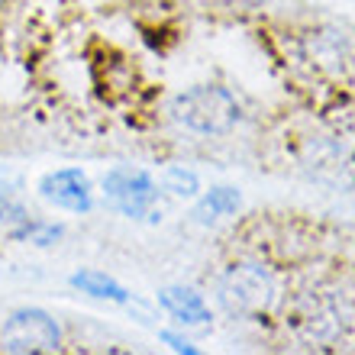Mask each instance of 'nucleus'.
<instances>
[{"mask_svg":"<svg viewBox=\"0 0 355 355\" xmlns=\"http://www.w3.org/2000/svg\"><path fill=\"white\" fill-rule=\"evenodd\" d=\"M220 307L230 317H255L265 313L275 300V278L262 265H236L220 281Z\"/></svg>","mask_w":355,"mask_h":355,"instance_id":"2","label":"nucleus"},{"mask_svg":"<svg viewBox=\"0 0 355 355\" xmlns=\"http://www.w3.org/2000/svg\"><path fill=\"white\" fill-rule=\"evenodd\" d=\"M159 304L178 323H210V310H207L204 297L191 288H162Z\"/></svg>","mask_w":355,"mask_h":355,"instance_id":"6","label":"nucleus"},{"mask_svg":"<svg viewBox=\"0 0 355 355\" xmlns=\"http://www.w3.org/2000/svg\"><path fill=\"white\" fill-rule=\"evenodd\" d=\"M0 346L13 355H39V352H58L62 349V329L46 310L39 307H19L13 310L0 329Z\"/></svg>","mask_w":355,"mask_h":355,"instance_id":"3","label":"nucleus"},{"mask_svg":"<svg viewBox=\"0 0 355 355\" xmlns=\"http://www.w3.org/2000/svg\"><path fill=\"white\" fill-rule=\"evenodd\" d=\"M239 204H243V197H239L236 187H214V191L194 207V220L197 223H214L220 216L236 214Z\"/></svg>","mask_w":355,"mask_h":355,"instance_id":"8","label":"nucleus"},{"mask_svg":"<svg viewBox=\"0 0 355 355\" xmlns=\"http://www.w3.org/2000/svg\"><path fill=\"white\" fill-rule=\"evenodd\" d=\"M71 288L85 291L91 297L113 300V304H130V291L123 288L120 281H113L110 275H103V271H75L71 275Z\"/></svg>","mask_w":355,"mask_h":355,"instance_id":"7","label":"nucleus"},{"mask_svg":"<svg viewBox=\"0 0 355 355\" xmlns=\"http://www.w3.org/2000/svg\"><path fill=\"white\" fill-rule=\"evenodd\" d=\"M171 116L191 132L220 136V132H230L236 126L239 103H236V97L226 87L197 85L171 101Z\"/></svg>","mask_w":355,"mask_h":355,"instance_id":"1","label":"nucleus"},{"mask_svg":"<svg viewBox=\"0 0 355 355\" xmlns=\"http://www.w3.org/2000/svg\"><path fill=\"white\" fill-rule=\"evenodd\" d=\"M103 197L113 210L132 220H159L155 207H159V187L152 175L139 168H113L103 175Z\"/></svg>","mask_w":355,"mask_h":355,"instance_id":"4","label":"nucleus"},{"mask_svg":"<svg viewBox=\"0 0 355 355\" xmlns=\"http://www.w3.org/2000/svg\"><path fill=\"white\" fill-rule=\"evenodd\" d=\"M0 223L7 226V233L13 236V239H23V236H26V230L33 226V220H29V214H26V207L13 197V191H0Z\"/></svg>","mask_w":355,"mask_h":355,"instance_id":"9","label":"nucleus"},{"mask_svg":"<svg viewBox=\"0 0 355 355\" xmlns=\"http://www.w3.org/2000/svg\"><path fill=\"white\" fill-rule=\"evenodd\" d=\"M162 187L165 191H171L175 197H194L197 191H200V181H197L194 171H187V168H168L165 171V178H162Z\"/></svg>","mask_w":355,"mask_h":355,"instance_id":"10","label":"nucleus"},{"mask_svg":"<svg viewBox=\"0 0 355 355\" xmlns=\"http://www.w3.org/2000/svg\"><path fill=\"white\" fill-rule=\"evenodd\" d=\"M39 194L46 197L49 204L71 210V214H87L94 207V187L81 168H58L49 171L39 181Z\"/></svg>","mask_w":355,"mask_h":355,"instance_id":"5","label":"nucleus"},{"mask_svg":"<svg viewBox=\"0 0 355 355\" xmlns=\"http://www.w3.org/2000/svg\"><path fill=\"white\" fill-rule=\"evenodd\" d=\"M159 336H162V343H168V346L175 349V352L197 355V346H191V343H187V339H181V336H178V333H159Z\"/></svg>","mask_w":355,"mask_h":355,"instance_id":"11","label":"nucleus"}]
</instances>
